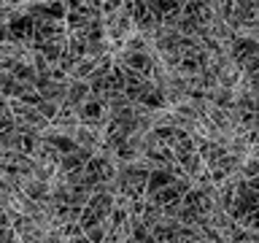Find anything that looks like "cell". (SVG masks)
I'll list each match as a JSON object with an SVG mask.
<instances>
[{"label": "cell", "mask_w": 259, "mask_h": 243, "mask_svg": "<svg viewBox=\"0 0 259 243\" xmlns=\"http://www.w3.org/2000/svg\"><path fill=\"white\" fill-rule=\"evenodd\" d=\"M173 181H176V176L170 173V170H151V176H149V194L165 189V186H170Z\"/></svg>", "instance_id": "obj_1"}, {"label": "cell", "mask_w": 259, "mask_h": 243, "mask_svg": "<svg viewBox=\"0 0 259 243\" xmlns=\"http://www.w3.org/2000/svg\"><path fill=\"white\" fill-rule=\"evenodd\" d=\"M251 157H259V143L251 146Z\"/></svg>", "instance_id": "obj_2"}]
</instances>
